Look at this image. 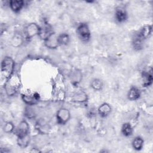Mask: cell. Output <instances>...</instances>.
Returning a JSON list of instances; mask_svg holds the SVG:
<instances>
[{
	"mask_svg": "<svg viewBox=\"0 0 153 153\" xmlns=\"http://www.w3.org/2000/svg\"><path fill=\"white\" fill-rule=\"evenodd\" d=\"M15 63L10 56H5L1 62V84H5L14 74Z\"/></svg>",
	"mask_w": 153,
	"mask_h": 153,
	"instance_id": "cell-1",
	"label": "cell"
},
{
	"mask_svg": "<svg viewBox=\"0 0 153 153\" xmlns=\"http://www.w3.org/2000/svg\"><path fill=\"white\" fill-rule=\"evenodd\" d=\"M20 81L17 75H13L4 84V89L8 96H14L20 87Z\"/></svg>",
	"mask_w": 153,
	"mask_h": 153,
	"instance_id": "cell-2",
	"label": "cell"
},
{
	"mask_svg": "<svg viewBox=\"0 0 153 153\" xmlns=\"http://www.w3.org/2000/svg\"><path fill=\"white\" fill-rule=\"evenodd\" d=\"M76 33L79 39L84 42H88L91 38L90 29L87 23L82 22L78 25Z\"/></svg>",
	"mask_w": 153,
	"mask_h": 153,
	"instance_id": "cell-3",
	"label": "cell"
},
{
	"mask_svg": "<svg viewBox=\"0 0 153 153\" xmlns=\"http://www.w3.org/2000/svg\"><path fill=\"white\" fill-rule=\"evenodd\" d=\"M40 27H41L35 23H30L26 25L24 29V34L26 39L28 40L36 35H39Z\"/></svg>",
	"mask_w": 153,
	"mask_h": 153,
	"instance_id": "cell-4",
	"label": "cell"
},
{
	"mask_svg": "<svg viewBox=\"0 0 153 153\" xmlns=\"http://www.w3.org/2000/svg\"><path fill=\"white\" fill-rule=\"evenodd\" d=\"M71 118V113L68 109L66 108H60L56 113L57 122L60 125L66 124Z\"/></svg>",
	"mask_w": 153,
	"mask_h": 153,
	"instance_id": "cell-5",
	"label": "cell"
},
{
	"mask_svg": "<svg viewBox=\"0 0 153 153\" xmlns=\"http://www.w3.org/2000/svg\"><path fill=\"white\" fill-rule=\"evenodd\" d=\"M45 46L49 49H56L60 46L58 42V35L55 32H51L44 39Z\"/></svg>",
	"mask_w": 153,
	"mask_h": 153,
	"instance_id": "cell-6",
	"label": "cell"
},
{
	"mask_svg": "<svg viewBox=\"0 0 153 153\" xmlns=\"http://www.w3.org/2000/svg\"><path fill=\"white\" fill-rule=\"evenodd\" d=\"M114 17L118 23H123L127 20L128 13L124 7H117L115 10Z\"/></svg>",
	"mask_w": 153,
	"mask_h": 153,
	"instance_id": "cell-7",
	"label": "cell"
},
{
	"mask_svg": "<svg viewBox=\"0 0 153 153\" xmlns=\"http://www.w3.org/2000/svg\"><path fill=\"white\" fill-rule=\"evenodd\" d=\"M69 78L71 82L74 86H78L81 82L82 78V74L81 70L78 69H74L70 72Z\"/></svg>",
	"mask_w": 153,
	"mask_h": 153,
	"instance_id": "cell-8",
	"label": "cell"
},
{
	"mask_svg": "<svg viewBox=\"0 0 153 153\" xmlns=\"http://www.w3.org/2000/svg\"><path fill=\"white\" fill-rule=\"evenodd\" d=\"M17 137L23 136L29 134V125L26 120H22L16 129Z\"/></svg>",
	"mask_w": 153,
	"mask_h": 153,
	"instance_id": "cell-9",
	"label": "cell"
},
{
	"mask_svg": "<svg viewBox=\"0 0 153 153\" xmlns=\"http://www.w3.org/2000/svg\"><path fill=\"white\" fill-rule=\"evenodd\" d=\"M88 99L87 94L83 90H79L74 93L71 97V100L73 102L78 103H83L87 102Z\"/></svg>",
	"mask_w": 153,
	"mask_h": 153,
	"instance_id": "cell-10",
	"label": "cell"
},
{
	"mask_svg": "<svg viewBox=\"0 0 153 153\" xmlns=\"http://www.w3.org/2000/svg\"><path fill=\"white\" fill-rule=\"evenodd\" d=\"M22 99L27 105L33 106L38 102L40 96L38 93H35L33 94H23L22 95Z\"/></svg>",
	"mask_w": 153,
	"mask_h": 153,
	"instance_id": "cell-11",
	"label": "cell"
},
{
	"mask_svg": "<svg viewBox=\"0 0 153 153\" xmlns=\"http://www.w3.org/2000/svg\"><path fill=\"white\" fill-rule=\"evenodd\" d=\"M141 81L143 87H147L152 85L153 81V76L152 70L151 71H144L141 74Z\"/></svg>",
	"mask_w": 153,
	"mask_h": 153,
	"instance_id": "cell-12",
	"label": "cell"
},
{
	"mask_svg": "<svg viewBox=\"0 0 153 153\" xmlns=\"http://www.w3.org/2000/svg\"><path fill=\"white\" fill-rule=\"evenodd\" d=\"M152 31V27L151 25H146L143 26L140 30L136 33V35L142 41H145L151 35Z\"/></svg>",
	"mask_w": 153,
	"mask_h": 153,
	"instance_id": "cell-13",
	"label": "cell"
},
{
	"mask_svg": "<svg viewBox=\"0 0 153 153\" xmlns=\"http://www.w3.org/2000/svg\"><path fill=\"white\" fill-rule=\"evenodd\" d=\"M111 111L112 108L111 105L106 102L101 104L97 109V113L102 118H106L109 116Z\"/></svg>",
	"mask_w": 153,
	"mask_h": 153,
	"instance_id": "cell-14",
	"label": "cell"
},
{
	"mask_svg": "<svg viewBox=\"0 0 153 153\" xmlns=\"http://www.w3.org/2000/svg\"><path fill=\"white\" fill-rule=\"evenodd\" d=\"M10 9L15 13H18L25 6V1L22 0H11L8 2Z\"/></svg>",
	"mask_w": 153,
	"mask_h": 153,
	"instance_id": "cell-15",
	"label": "cell"
},
{
	"mask_svg": "<svg viewBox=\"0 0 153 153\" xmlns=\"http://www.w3.org/2000/svg\"><path fill=\"white\" fill-rule=\"evenodd\" d=\"M24 37L20 32H15L10 40L11 45L16 48L20 47L24 42Z\"/></svg>",
	"mask_w": 153,
	"mask_h": 153,
	"instance_id": "cell-16",
	"label": "cell"
},
{
	"mask_svg": "<svg viewBox=\"0 0 153 153\" xmlns=\"http://www.w3.org/2000/svg\"><path fill=\"white\" fill-rule=\"evenodd\" d=\"M141 96V92L139 88L136 86H131L127 93V99L130 101L138 100Z\"/></svg>",
	"mask_w": 153,
	"mask_h": 153,
	"instance_id": "cell-17",
	"label": "cell"
},
{
	"mask_svg": "<svg viewBox=\"0 0 153 153\" xmlns=\"http://www.w3.org/2000/svg\"><path fill=\"white\" fill-rule=\"evenodd\" d=\"M30 141V137L29 134L23 136L17 137V145L22 148H26L29 145Z\"/></svg>",
	"mask_w": 153,
	"mask_h": 153,
	"instance_id": "cell-18",
	"label": "cell"
},
{
	"mask_svg": "<svg viewBox=\"0 0 153 153\" xmlns=\"http://www.w3.org/2000/svg\"><path fill=\"white\" fill-rule=\"evenodd\" d=\"M144 140L140 136H136L134 138L131 142L133 148L136 151H140L143 146Z\"/></svg>",
	"mask_w": 153,
	"mask_h": 153,
	"instance_id": "cell-19",
	"label": "cell"
},
{
	"mask_svg": "<svg viewBox=\"0 0 153 153\" xmlns=\"http://www.w3.org/2000/svg\"><path fill=\"white\" fill-rule=\"evenodd\" d=\"M121 133L126 137H128L132 135L133 133V128L129 123H125L121 127Z\"/></svg>",
	"mask_w": 153,
	"mask_h": 153,
	"instance_id": "cell-20",
	"label": "cell"
},
{
	"mask_svg": "<svg viewBox=\"0 0 153 153\" xmlns=\"http://www.w3.org/2000/svg\"><path fill=\"white\" fill-rule=\"evenodd\" d=\"M36 128L39 132L43 134L47 133L48 132V130L50 129L48 125L42 120L38 121L36 123Z\"/></svg>",
	"mask_w": 153,
	"mask_h": 153,
	"instance_id": "cell-21",
	"label": "cell"
},
{
	"mask_svg": "<svg viewBox=\"0 0 153 153\" xmlns=\"http://www.w3.org/2000/svg\"><path fill=\"white\" fill-rule=\"evenodd\" d=\"M90 87L95 91H100L103 87V81L99 78H94L90 82Z\"/></svg>",
	"mask_w": 153,
	"mask_h": 153,
	"instance_id": "cell-22",
	"label": "cell"
},
{
	"mask_svg": "<svg viewBox=\"0 0 153 153\" xmlns=\"http://www.w3.org/2000/svg\"><path fill=\"white\" fill-rule=\"evenodd\" d=\"M58 42L60 45H67L70 42V36L67 33H62L58 35Z\"/></svg>",
	"mask_w": 153,
	"mask_h": 153,
	"instance_id": "cell-23",
	"label": "cell"
},
{
	"mask_svg": "<svg viewBox=\"0 0 153 153\" xmlns=\"http://www.w3.org/2000/svg\"><path fill=\"white\" fill-rule=\"evenodd\" d=\"M51 32H53V30H51L50 26L48 25H45L40 27V32L39 33V36L42 39L44 40Z\"/></svg>",
	"mask_w": 153,
	"mask_h": 153,
	"instance_id": "cell-24",
	"label": "cell"
},
{
	"mask_svg": "<svg viewBox=\"0 0 153 153\" xmlns=\"http://www.w3.org/2000/svg\"><path fill=\"white\" fill-rule=\"evenodd\" d=\"M143 41L140 39L136 34L134 36V38L133 39L132 44H133V48L137 50H139L142 49V47H143Z\"/></svg>",
	"mask_w": 153,
	"mask_h": 153,
	"instance_id": "cell-25",
	"label": "cell"
},
{
	"mask_svg": "<svg viewBox=\"0 0 153 153\" xmlns=\"http://www.w3.org/2000/svg\"><path fill=\"white\" fill-rule=\"evenodd\" d=\"M2 129L6 133H11L15 130V127L11 121H7L4 123Z\"/></svg>",
	"mask_w": 153,
	"mask_h": 153,
	"instance_id": "cell-26",
	"label": "cell"
},
{
	"mask_svg": "<svg viewBox=\"0 0 153 153\" xmlns=\"http://www.w3.org/2000/svg\"><path fill=\"white\" fill-rule=\"evenodd\" d=\"M31 106L32 105H27V106L25 109V114L28 118H33L36 115L35 111H33Z\"/></svg>",
	"mask_w": 153,
	"mask_h": 153,
	"instance_id": "cell-27",
	"label": "cell"
},
{
	"mask_svg": "<svg viewBox=\"0 0 153 153\" xmlns=\"http://www.w3.org/2000/svg\"><path fill=\"white\" fill-rule=\"evenodd\" d=\"M30 152H33V153H38V152H41V151L38 149V148H33L31 149V150L30 151Z\"/></svg>",
	"mask_w": 153,
	"mask_h": 153,
	"instance_id": "cell-28",
	"label": "cell"
}]
</instances>
